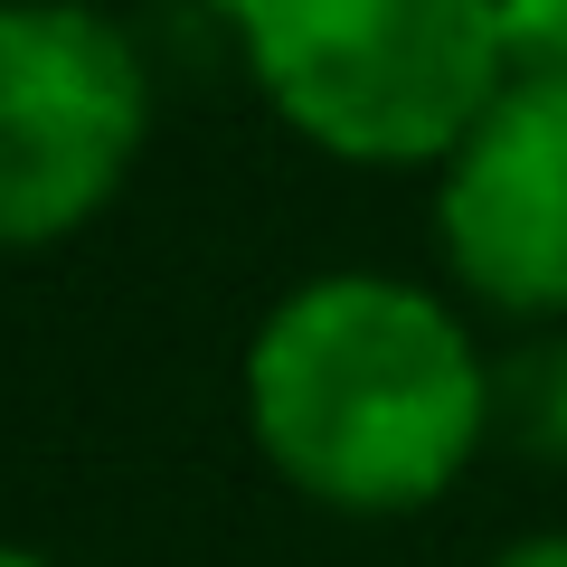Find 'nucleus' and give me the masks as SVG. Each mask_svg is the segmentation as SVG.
Listing matches in <instances>:
<instances>
[{
  "mask_svg": "<svg viewBox=\"0 0 567 567\" xmlns=\"http://www.w3.org/2000/svg\"><path fill=\"white\" fill-rule=\"evenodd\" d=\"M246 435L322 511H425L492 445V360L406 275H312L246 341Z\"/></svg>",
  "mask_w": 567,
  "mask_h": 567,
  "instance_id": "1",
  "label": "nucleus"
},
{
  "mask_svg": "<svg viewBox=\"0 0 567 567\" xmlns=\"http://www.w3.org/2000/svg\"><path fill=\"white\" fill-rule=\"evenodd\" d=\"M284 133L350 171H435L502 95L492 0H208Z\"/></svg>",
  "mask_w": 567,
  "mask_h": 567,
  "instance_id": "2",
  "label": "nucleus"
},
{
  "mask_svg": "<svg viewBox=\"0 0 567 567\" xmlns=\"http://www.w3.org/2000/svg\"><path fill=\"white\" fill-rule=\"evenodd\" d=\"M152 142L142 48L85 0H0V246H58Z\"/></svg>",
  "mask_w": 567,
  "mask_h": 567,
  "instance_id": "3",
  "label": "nucleus"
},
{
  "mask_svg": "<svg viewBox=\"0 0 567 567\" xmlns=\"http://www.w3.org/2000/svg\"><path fill=\"white\" fill-rule=\"evenodd\" d=\"M435 256L473 303L567 322V76L502 85L435 162Z\"/></svg>",
  "mask_w": 567,
  "mask_h": 567,
  "instance_id": "4",
  "label": "nucleus"
},
{
  "mask_svg": "<svg viewBox=\"0 0 567 567\" xmlns=\"http://www.w3.org/2000/svg\"><path fill=\"white\" fill-rule=\"evenodd\" d=\"M492 435H511L539 464H567V331H548L492 369Z\"/></svg>",
  "mask_w": 567,
  "mask_h": 567,
  "instance_id": "5",
  "label": "nucleus"
},
{
  "mask_svg": "<svg viewBox=\"0 0 567 567\" xmlns=\"http://www.w3.org/2000/svg\"><path fill=\"white\" fill-rule=\"evenodd\" d=\"M492 58L502 85L567 76V0H492Z\"/></svg>",
  "mask_w": 567,
  "mask_h": 567,
  "instance_id": "6",
  "label": "nucleus"
},
{
  "mask_svg": "<svg viewBox=\"0 0 567 567\" xmlns=\"http://www.w3.org/2000/svg\"><path fill=\"white\" fill-rule=\"evenodd\" d=\"M483 567H567V529H539V539H511V548H492Z\"/></svg>",
  "mask_w": 567,
  "mask_h": 567,
  "instance_id": "7",
  "label": "nucleus"
},
{
  "mask_svg": "<svg viewBox=\"0 0 567 567\" xmlns=\"http://www.w3.org/2000/svg\"><path fill=\"white\" fill-rule=\"evenodd\" d=\"M0 567H48L39 548H20V539H0Z\"/></svg>",
  "mask_w": 567,
  "mask_h": 567,
  "instance_id": "8",
  "label": "nucleus"
}]
</instances>
